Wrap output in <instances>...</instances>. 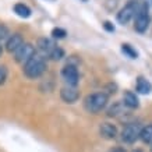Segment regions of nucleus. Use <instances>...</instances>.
Listing matches in <instances>:
<instances>
[{
  "mask_svg": "<svg viewBox=\"0 0 152 152\" xmlns=\"http://www.w3.org/2000/svg\"><path fill=\"white\" fill-rule=\"evenodd\" d=\"M23 67H24L23 69L24 74L27 75L28 78L35 80V78H39L42 74L45 73V70H46V61H45V57L42 55H35L28 60Z\"/></svg>",
  "mask_w": 152,
  "mask_h": 152,
  "instance_id": "1",
  "label": "nucleus"
},
{
  "mask_svg": "<svg viewBox=\"0 0 152 152\" xmlns=\"http://www.w3.org/2000/svg\"><path fill=\"white\" fill-rule=\"evenodd\" d=\"M109 96L106 92H94L89 94L85 99H84V107L88 113L96 115L99 112H102L107 105Z\"/></svg>",
  "mask_w": 152,
  "mask_h": 152,
  "instance_id": "2",
  "label": "nucleus"
},
{
  "mask_svg": "<svg viewBox=\"0 0 152 152\" xmlns=\"http://www.w3.org/2000/svg\"><path fill=\"white\" fill-rule=\"evenodd\" d=\"M151 23V17H149V4H147L145 1L138 3L135 15H134V29L138 34L147 32L148 27Z\"/></svg>",
  "mask_w": 152,
  "mask_h": 152,
  "instance_id": "3",
  "label": "nucleus"
},
{
  "mask_svg": "<svg viewBox=\"0 0 152 152\" xmlns=\"http://www.w3.org/2000/svg\"><path fill=\"white\" fill-rule=\"evenodd\" d=\"M137 7H138V1H137V0H131V1H129V3H127V4L117 13V15H116L117 23L121 24V25L129 24L130 20L134 18L135 11H137Z\"/></svg>",
  "mask_w": 152,
  "mask_h": 152,
  "instance_id": "4",
  "label": "nucleus"
},
{
  "mask_svg": "<svg viewBox=\"0 0 152 152\" xmlns=\"http://www.w3.org/2000/svg\"><path fill=\"white\" fill-rule=\"evenodd\" d=\"M35 55H37V52H35V46H34L32 43L24 42L23 45L14 52V59H15V61H17L18 64L24 66L28 60L31 59L32 56H35Z\"/></svg>",
  "mask_w": 152,
  "mask_h": 152,
  "instance_id": "5",
  "label": "nucleus"
},
{
  "mask_svg": "<svg viewBox=\"0 0 152 152\" xmlns=\"http://www.w3.org/2000/svg\"><path fill=\"white\" fill-rule=\"evenodd\" d=\"M141 124L140 123H129L124 126V129L121 131V140L126 144H134L140 138V133H141Z\"/></svg>",
  "mask_w": 152,
  "mask_h": 152,
  "instance_id": "6",
  "label": "nucleus"
},
{
  "mask_svg": "<svg viewBox=\"0 0 152 152\" xmlns=\"http://www.w3.org/2000/svg\"><path fill=\"white\" fill-rule=\"evenodd\" d=\"M61 77L64 80L69 87H77L80 83V73L75 64H67L61 69Z\"/></svg>",
  "mask_w": 152,
  "mask_h": 152,
  "instance_id": "7",
  "label": "nucleus"
},
{
  "mask_svg": "<svg viewBox=\"0 0 152 152\" xmlns=\"http://www.w3.org/2000/svg\"><path fill=\"white\" fill-rule=\"evenodd\" d=\"M60 98H61L63 102L69 103V105H73V103H75L80 99V91L77 89V87H69L67 85V87L61 88Z\"/></svg>",
  "mask_w": 152,
  "mask_h": 152,
  "instance_id": "8",
  "label": "nucleus"
},
{
  "mask_svg": "<svg viewBox=\"0 0 152 152\" xmlns=\"http://www.w3.org/2000/svg\"><path fill=\"white\" fill-rule=\"evenodd\" d=\"M99 134L105 140H115L117 137L119 131H117V127L115 124H112V123H102L99 126Z\"/></svg>",
  "mask_w": 152,
  "mask_h": 152,
  "instance_id": "9",
  "label": "nucleus"
},
{
  "mask_svg": "<svg viewBox=\"0 0 152 152\" xmlns=\"http://www.w3.org/2000/svg\"><path fill=\"white\" fill-rule=\"evenodd\" d=\"M24 43V38L21 34H13L7 38V42H6V50L9 53H14L21 45Z\"/></svg>",
  "mask_w": 152,
  "mask_h": 152,
  "instance_id": "10",
  "label": "nucleus"
},
{
  "mask_svg": "<svg viewBox=\"0 0 152 152\" xmlns=\"http://www.w3.org/2000/svg\"><path fill=\"white\" fill-rule=\"evenodd\" d=\"M37 46H38V49L42 52L43 56H49L50 52L53 50L57 45L55 43L53 39H49V38H39L37 42Z\"/></svg>",
  "mask_w": 152,
  "mask_h": 152,
  "instance_id": "11",
  "label": "nucleus"
},
{
  "mask_svg": "<svg viewBox=\"0 0 152 152\" xmlns=\"http://www.w3.org/2000/svg\"><path fill=\"white\" fill-rule=\"evenodd\" d=\"M121 103L124 105V107H129V109H137L140 106L138 96L133 91H126L124 95H123V102Z\"/></svg>",
  "mask_w": 152,
  "mask_h": 152,
  "instance_id": "12",
  "label": "nucleus"
},
{
  "mask_svg": "<svg viewBox=\"0 0 152 152\" xmlns=\"http://www.w3.org/2000/svg\"><path fill=\"white\" fill-rule=\"evenodd\" d=\"M135 91L138 94H141V95H148L152 91V84L145 77L140 75L137 78V83H135Z\"/></svg>",
  "mask_w": 152,
  "mask_h": 152,
  "instance_id": "13",
  "label": "nucleus"
},
{
  "mask_svg": "<svg viewBox=\"0 0 152 152\" xmlns=\"http://www.w3.org/2000/svg\"><path fill=\"white\" fill-rule=\"evenodd\" d=\"M13 10H14V13L17 14L20 18H29V17H31V14H32L31 9H29L27 4H24V3H17V4H14Z\"/></svg>",
  "mask_w": 152,
  "mask_h": 152,
  "instance_id": "14",
  "label": "nucleus"
},
{
  "mask_svg": "<svg viewBox=\"0 0 152 152\" xmlns=\"http://www.w3.org/2000/svg\"><path fill=\"white\" fill-rule=\"evenodd\" d=\"M140 140H141L144 144H148V145L152 147V124H148L141 129Z\"/></svg>",
  "mask_w": 152,
  "mask_h": 152,
  "instance_id": "15",
  "label": "nucleus"
},
{
  "mask_svg": "<svg viewBox=\"0 0 152 152\" xmlns=\"http://www.w3.org/2000/svg\"><path fill=\"white\" fill-rule=\"evenodd\" d=\"M121 52H123L127 57H130V59H138V52L135 50L130 43H123V45H121Z\"/></svg>",
  "mask_w": 152,
  "mask_h": 152,
  "instance_id": "16",
  "label": "nucleus"
},
{
  "mask_svg": "<svg viewBox=\"0 0 152 152\" xmlns=\"http://www.w3.org/2000/svg\"><path fill=\"white\" fill-rule=\"evenodd\" d=\"M123 110H124V105H123V103H120V102H116L115 105L109 107V110H107V116H109V117H116V116L121 115Z\"/></svg>",
  "mask_w": 152,
  "mask_h": 152,
  "instance_id": "17",
  "label": "nucleus"
},
{
  "mask_svg": "<svg viewBox=\"0 0 152 152\" xmlns=\"http://www.w3.org/2000/svg\"><path fill=\"white\" fill-rule=\"evenodd\" d=\"M49 57H50L52 60H61L63 57H64V50L61 49V48H59V46H56L53 50L50 52V55H49Z\"/></svg>",
  "mask_w": 152,
  "mask_h": 152,
  "instance_id": "18",
  "label": "nucleus"
},
{
  "mask_svg": "<svg viewBox=\"0 0 152 152\" xmlns=\"http://www.w3.org/2000/svg\"><path fill=\"white\" fill-rule=\"evenodd\" d=\"M66 35H67V31L66 29H63V28H53L52 29V37H53V39H64Z\"/></svg>",
  "mask_w": 152,
  "mask_h": 152,
  "instance_id": "19",
  "label": "nucleus"
},
{
  "mask_svg": "<svg viewBox=\"0 0 152 152\" xmlns=\"http://www.w3.org/2000/svg\"><path fill=\"white\" fill-rule=\"evenodd\" d=\"M7 69H6V66H0V85H3L6 83V80H7Z\"/></svg>",
  "mask_w": 152,
  "mask_h": 152,
  "instance_id": "20",
  "label": "nucleus"
},
{
  "mask_svg": "<svg viewBox=\"0 0 152 152\" xmlns=\"http://www.w3.org/2000/svg\"><path fill=\"white\" fill-rule=\"evenodd\" d=\"M10 32H9V28L6 27L4 24H0V41L1 39H6V38H9Z\"/></svg>",
  "mask_w": 152,
  "mask_h": 152,
  "instance_id": "21",
  "label": "nucleus"
},
{
  "mask_svg": "<svg viewBox=\"0 0 152 152\" xmlns=\"http://www.w3.org/2000/svg\"><path fill=\"white\" fill-rule=\"evenodd\" d=\"M102 25H103V28H105L106 31H107V32H115V25H113V24L110 23V21H105V23L102 24Z\"/></svg>",
  "mask_w": 152,
  "mask_h": 152,
  "instance_id": "22",
  "label": "nucleus"
},
{
  "mask_svg": "<svg viewBox=\"0 0 152 152\" xmlns=\"http://www.w3.org/2000/svg\"><path fill=\"white\" fill-rule=\"evenodd\" d=\"M107 152H127V151H126V148H123V147H113Z\"/></svg>",
  "mask_w": 152,
  "mask_h": 152,
  "instance_id": "23",
  "label": "nucleus"
},
{
  "mask_svg": "<svg viewBox=\"0 0 152 152\" xmlns=\"http://www.w3.org/2000/svg\"><path fill=\"white\" fill-rule=\"evenodd\" d=\"M1 53H3V46H1V43H0V56H1Z\"/></svg>",
  "mask_w": 152,
  "mask_h": 152,
  "instance_id": "24",
  "label": "nucleus"
},
{
  "mask_svg": "<svg viewBox=\"0 0 152 152\" xmlns=\"http://www.w3.org/2000/svg\"><path fill=\"white\" fill-rule=\"evenodd\" d=\"M145 3H147V4H151V3H152V0H145Z\"/></svg>",
  "mask_w": 152,
  "mask_h": 152,
  "instance_id": "25",
  "label": "nucleus"
},
{
  "mask_svg": "<svg viewBox=\"0 0 152 152\" xmlns=\"http://www.w3.org/2000/svg\"><path fill=\"white\" fill-rule=\"evenodd\" d=\"M131 152H142V149H134V151H131Z\"/></svg>",
  "mask_w": 152,
  "mask_h": 152,
  "instance_id": "26",
  "label": "nucleus"
},
{
  "mask_svg": "<svg viewBox=\"0 0 152 152\" xmlns=\"http://www.w3.org/2000/svg\"><path fill=\"white\" fill-rule=\"evenodd\" d=\"M46 1H55V0H46Z\"/></svg>",
  "mask_w": 152,
  "mask_h": 152,
  "instance_id": "27",
  "label": "nucleus"
},
{
  "mask_svg": "<svg viewBox=\"0 0 152 152\" xmlns=\"http://www.w3.org/2000/svg\"><path fill=\"white\" fill-rule=\"evenodd\" d=\"M151 152H152V147H151Z\"/></svg>",
  "mask_w": 152,
  "mask_h": 152,
  "instance_id": "28",
  "label": "nucleus"
}]
</instances>
